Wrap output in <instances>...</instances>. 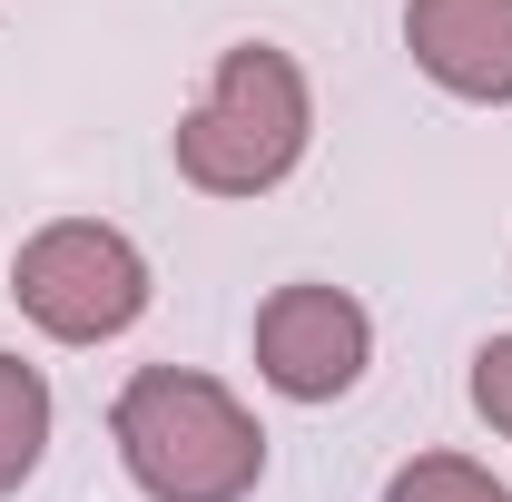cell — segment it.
<instances>
[{
	"label": "cell",
	"instance_id": "obj_1",
	"mask_svg": "<svg viewBox=\"0 0 512 502\" xmlns=\"http://www.w3.org/2000/svg\"><path fill=\"white\" fill-rule=\"evenodd\" d=\"M109 443L148 502H247L266 483V424L197 365H138L109 404Z\"/></svg>",
	"mask_w": 512,
	"mask_h": 502
},
{
	"label": "cell",
	"instance_id": "obj_2",
	"mask_svg": "<svg viewBox=\"0 0 512 502\" xmlns=\"http://www.w3.org/2000/svg\"><path fill=\"white\" fill-rule=\"evenodd\" d=\"M306 138H316V89H306L296 50L237 40L217 60V79H207V99L178 119L168 158H178V178L197 197H266L296 178Z\"/></svg>",
	"mask_w": 512,
	"mask_h": 502
},
{
	"label": "cell",
	"instance_id": "obj_3",
	"mask_svg": "<svg viewBox=\"0 0 512 502\" xmlns=\"http://www.w3.org/2000/svg\"><path fill=\"white\" fill-rule=\"evenodd\" d=\"M10 296H20V315L50 345H109V335H128L148 315L158 286H148V256H138L128 227H109V217H50L10 256Z\"/></svg>",
	"mask_w": 512,
	"mask_h": 502
},
{
	"label": "cell",
	"instance_id": "obj_4",
	"mask_svg": "<svg viewBox=\"0 0 512 502\" xmlns=\"http://www.w3.org/2000/svg\"><path fill=\"white\" fill-rule=\"evenodd\" d=\"M365 365H375V315L355 306L345 286L296 276V286H276L256 306V375L276 384L286 404H335V394L365 384Z\"/></svg>",
	"mask_w": 512,
	"mask_h": 502
},
{
	"label": "cell",
	"instance_id": "obj_5",
	"mask_svg": "<svg viewBox=\"0 0 512 502\" xmlns=\"http://www.w3.org/2000/svg\"><path fill=\"white\" fill-rule=\"evenodd\" d=\"M404 50L444 99L503 109L512 99V0H404Z\"/></svg>",
	"mask_w": 512,
	"mask_h": 502
},
{
	"label": "cell",
	"instance_id": "obj_6",
	"mask_svg": "<svg viewBox=\"0 0 512 502\" xmlns=\"http://www.w3.org/2000/svg\"><path fill=\"white\" fill-rule=\"evenodd\" d=\"M40 453H50V375L0 355V502L40 473Z\"/></svg>",
	"mask_w": 512,
	"mask_h": 502
},
{
	"label": "cell",
	"instance_id": "obj_7",
	"mask_svg": "<svg viewBox=\"0 0 512 502\" xmlns=\"http://www.w3.org/2000/svg\"><path fill=\"white\" fill-rule=\"evenodd\" d=\"M384 502H512V483H493L473 453H414L384 483Z\"/></svg>",
	"mask_w": 512,
	"mask_h": 502
},
{
	"label": "cell",
	"instance_id": "obj_8",
	"mask_svg": "<svg viewBox=\"0 0 512 502\" xmlns=\"http://www.w3.org/2000/svg\"><path fill=\"white\" fill-rule=\"evenodd\" d=\"M473 414L512 443V335H493V345L473 355Z\"/></svg>",
	"mask_w": 512,
	"mask_h": 502
}]
</instances>
